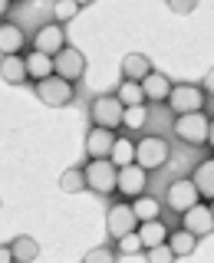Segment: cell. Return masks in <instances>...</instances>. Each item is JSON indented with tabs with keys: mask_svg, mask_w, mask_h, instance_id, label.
<instances>
[{
	"mask_svg": "<svg viewBox=\"0 0 214 263\" xmlns=\"http://www.w3.org/2000/svg\"><path fill=\"white\" fill-rule=\"evenodd\" d=\"M122 102L115 99V92L96 96L89 102V119H93V128H105V132H119L122 128Z\"/></svg>",
	"mask_w": 214,
	"mask_h": 263,
	"instance_id": "cell-1",
	"label": "cell"
},
{
	"mask_svg": "<svg viewBox=\"0 0 214 263\" xmlns=\"http://www.w3.org/2000/svg\"><path fill=\"white\" fill-rule=\"evenodd\" d=\"M171 158V148L162 135H142L135 142V164L142 171H158Z\"/></svg>",
	"mask_w": 214,
	"mask_h": 263,
	"instance_id": "cell-2",
	"label": "cell"
},
{
	"mask_svg": "<svg viewBox=\"0 0 214 263\" xmlns=\"http://www.w3.org/2000/svg\"><path fill=\"white\" fill-rule=\"evenodd\" d=\"M82 175H86V191H93L99 197H109L115 194V178H119V168L102 158V161H89L86 168H82Z\"/></svg>",
	"mask_w": 214,
	"mask_h": 263,
	"instance_id": "cell-3",
	"label": "cell"
},
{
	"mask_svg": "<svg viewBox=\"0 0 214 263\" xmlns=\"http://www.w3.org/2000/svg\"><path fill=\"white\" fill-rule=\"evenodd\" d=\"M204 89L194 86V82H178L171 86V96H168V109L178 115H191V112H204Z\"/></svg>",
	"mask_w": 214,
	"mask_h": 263,
	"instance_id": "cell-4",
	"label": "cell"
},
{
	"mask_svg": "<svg viewBox=\"0 0 214 263\" xmlns=\"http://www.w3.org/2000/svg\"><path fill=\"white\" fill-rule=\"evenodd\" d=\"M208 128H211V119L204 112H191V115H178L175 119V138L185 145H208Z\"/></svg>",
	"mask_w": 214,
	"mask_h": 263,
	"instance_id": "cell-5",
	"label": "cell"
},
{
	"mask_svg": "<svg viewBox=\"0 0 214 263\" xmlns=\"http://www.w3.org/2000/svg\"><path fill=\"white\" fill-rule=\"evenodd\" d=\"M73 96H76V86L73 82H66L60 76H49L43 82H37V99L49 109H63V105L73 102Z\"/></svg>",
	"mask_w": 214,
	"mask_h": 263,
	"instance_id": "cell-6",
	"label": "cell"
},
{
	"mask_svg": "<svg viewBox=\"0 0 214 263\" xmlns=\"http://www.w3.org/2000/svg\"><path fill=\"white\" fill-rule=\"evenodd\" d=\"M135 230H138V220H135V214H132L129 201H119V204H112V208L105 211V234L109 237L122 240V237L135 234Z\"/></svg>",
	"mask_w": 214,
	"mask_h": 263,
	"instance_id": "cell-7",
	"label": "cell"
},
{
	"mask_svg": "<svg viewBox=\"0 0 214 263\" xmlns=\"http://www.w3.org/2000/svg\"><path fill=\"white\" fill-rule=\"evenodd\" d=\"M53 76H60V79L76 86V79L86 76V56H82L76 46H66L63 53L53 56Z\"/></svg>",
	"mask_w": 214,
	"mask_h": 263,
	"instance_id": "cell-8",
	"label": "cell"
},
{
	"mask_svg": "<svg viewBox=\"0 0 214 263\" xmlns=\"http://www.w3.org/2000/svg\"><path fill=\"white\" fill-rule=\"evenodd\" d=\"M165 204H168L175 214H188L194 204H201V197H198V187L191 184V178L171 181V184H168V194H165Z\"/></svg>",
	"mask_w": 214,
	"mask_h": 263,
	"instance_id": "cell-9",
	"label": "cell"
},
{
	"mask_svg": "<svg viewBox=\"0 0 214 263\" xmlns=\"http://www.w3.org/2000/svg\"><path fill=\"white\" fill-rule=\"evenodd\" d=\"M63 49H66V30L60 23H43V27L37 30V36H33V53H43V56L53 60Z\"/></svg>",
	"mask_w": 214,
	"mask_h": 263,
	"instance_id": "cell-10",
	"label": "cell"
},
{
	"mask_svg": "<svg viewBox=\"0 0 214 263\" xmlns=\"http://www.w3.org/2000/svg\"><path fill=\"white\" fill-rule=\"evenodd\" d=\"M148 187V171H142L138 164H126V168H119V178H115V191L122 197H129V201H135V197H142Z\"/></svg>",
	"mask_w": 214,
	"mask_h": 263,
	"instance_id": "cell-11",
	"label": "cell"
},
{
	"mask_svg": "<svg viewBox=\"0 0 214 263\" xmlns=\"http://www.w3.org/2000/svg\"><path fill=\"white\" fill-rule=\"evenodd\" d=\"M181 230H188L194 240H198V237H211L214 217H211V208H208V204H194L188 214H181Z\"/></svg>",
	"mask_w": 214,
	"mask_h": 263,
	"instance_id": "cell-12",
	"label": "cell"
},
{
	"mask_svg": "<svg viewBox=\"0 0 214 263\" xmlns=\"http://www.w3.org/2000/svg\"><path fill=\"white\" fill-rule=\"evenodd\" d=\"M112 142H115V132L89 128V135H86V155H89V161H102V158H109Z\"/></svg>",
	"mask_w": 214,
	"mask_h": 263,
	"instance_id": "cell-13",
	"label": "cell"
},
{
	"mask_svg": "<svg viewBox=\"0 0 214 263\" xmlns=\"http://www.w3.org/2000/svg\"><path fill=\"white\" fill-rule=\"evenodd\" d=\"M171 82L165 72H148V76L142 79V92H145V102H168V96H171Z\"/></svg>",
	"mask_w": 214,
	"mask_h": 263,
	"instance_id": "cell-14",
	"label": "cell"
},
{
	"mask_svg": "<svg viewBox=\"0 0 214 263\" xmlns=\"http://www.w3.org/2000/svg\"><path fill=\"white\" fill-rule=\"evenodd\" d=\"M23 46H27V33H23V27H16V23H10V20L0 23V53L4 56H20Z\"/></svg>",
	"mask_w": 214,
	"mask_h": 263,
	"instance_id": "cell-15",
	"label": "cell"
},
{
	"mask_svg": "<svg viewBox=\"0 0 214 263\" xmlns=\"http://www.w3.org/2000/svg\"><path fill=\"white\" fill-rule=\"evenodd\" d=\"M152 72V60L145 53H126L122 60V82H142Z\"/></svg>",
	"mask_w": 214,
	"mask_h": 263,
	"instance_id": "cell-16",
	"label": "cell"
},
{
	"mask_svg": "<svg viewBox=\"0 0 214 263\" xmlns=\"http://www.w3.org/2000/svg\"><path fill=\"white\" fill-rule=\"evenodd\" d=\"M191 184L198 187V197H204V201H214V158H204L201 164L194 168L191 175Z\"/></svg>",
	"mask_w": 214,
	"mask_h": 263,
	"instance_id": "cell-17",
	"label": "cell"
},
{
	"mask_svg": "<svg viewBox=\"0 0 214 263\" xmlns=\"http://www.w3.org/2000/svg\"><path fill=\"white\" fill-rule=\"evenodd\" d=\"M0 79H4L7 86L27 82V60H23V56H4V60H0Z\"/></svg>",
	"mask_w": 214,
	"mask_h": 263,
	"instance_id": "cell-18",
	"label": "cell"
},
{
	"mask_svg": "<svg viewBox=\"0 0 214 263\" xmlns=\"http://www.w3.org/2000/svg\"><path fill=\"white\" fill-rule=\"evenodd\" d=\"M138 240H142L145 250H155V247H162L168 240V227L162 224V220H148V224H138Z\"/></svg>",
	"mask_w": 214,
	"mask_h": 263,
	"instance_id": "cell-19",
	"label": "cell"
},
{
	"mask_svg": "<svg viewBox=\"0 0 214 263\" xmlns=\"http://www.w3.org/2000/svg\"><path fill=\"white\" fill-rule=\"evenodd\" d=\"M109 161L115 164V168L135 164V142H132V135H115L112 152H109Z\"/></svg>",
	"mask_w": 214,
	"mask_h": 263,
	"instance_id": "cell-20",
	"label": "cell"
},
{
	"mask_svg": "<svg viewBox=\"0 0 214 263\" xmlns=\"http://www.w3.org/2000/svg\"><path fill=\"white\" fill-rule=\"evenodd\" d=\"M129 208H132V214H135L138 224H148V220H158L162 204H158V197L142 194V197H135V201H129Z\"/></svg>",
	"mask_w": 214,
	"mask_h": 263,
	"instance_id": "cell-21",
	"label": "cell"
},
{
	"mask_svg": "<svg viewBox=\"0 0 214 263\" xmlns=\"http://www.w3.org/2000/svg\"><path fill=\"white\" fill-rule=\"evenodd\" d=\"M165 247H168L171 257L178 260V257H191L194 247H198V240L188 234V230H168V240H165Z\"/></svg>",
	"mask_w": 214,
	"mask_h": 263,
	"instance_id": "cell-22",
	"label": "cell"
},
{
	"mask_svg": "<svg viewBox=\"0 0 214 263\" xmlns=\"http://www.w3.org/2000/svg\"><path fill=\"white\" fill-rule=\"evenodd\" d=\"M10 253H13V263H33L40 257V243L23 234V237H16V240L10 243Z\"/></svg>",
	"mask_w": 214,
	"mask_h": 263,
	"instance_id": "cell-23",
	"label": "cell"
},
{
	"mask_svg": "<svg viewBox=\"0 0 214 263\" xmlns=\"http://www.w3.org/2000/svg\"><path fill=\"white\" fill-rule=\"evenodd\" d=\"M53 76V60L43 53H30L27 56V79H37V82H43Z\"/></svg>",
	"mask_w": 214,
	"mask_h": 263,
	"instance_id": "cell-24",
	"label": "cell"
},
{
	"mask_svg": "<svg viewBox=\"0 0 214 263\" xmlns=\"http://www.w3.org/2000/svg\"><path fill=\"white\" fill-rule=\"evenodd\" d=\"M115 99L122 102V109H138V105H145V92H142V82H122Z\"/></svg>",
	"mask_w": 214,
	"mask_h": 263,
	"instance_id": "cell-25",
	"label": "cell"
},
{
	"mask_svg": "<svg viewBox=\"0 0 214 263\" xmlns=\"http://www.w3.org/2000/svg\"><path fill=\"white\" fill-rule=\"evenodd\" d=\"M60 187L66 194H79V191H86V175H82V168L76 164V168H66L63 175H60Z\"/></svg>",
	"mask_w": 214,
	"mask_h": 263,
	"instance_id": "cell-26",
	"label": "cell"
},
{
	"mask_svg": "<svg viewBox=\"0 0 214 263\" xmlns=\"http://www.w3.org/2000/svg\"><path fill=\"white\" fill-rule=\"evenodd\" d=\"M145 125H148V105H138V109H126V112H122V128L142 132Z\"/></svg>",
	"mask_w": 214,
	"mask_h": 263,
	"instance_id": "cell-27",
	"label": "cell"
},
{
	"mask_svg": "<svg viewBox=\"0 0 214 263\" xmlns=\"http://www.w3.org/2000/svg\"><path fill=\"white\" fill-rule=\"evenodd\" d=\"M79 10H82L79 0H60V4H53V23H60V27H63V23H69Z\"/></svg>",
	"mask_w": 214,
	"mask_h": 263,
	"instance_id": "cell-28",
	"label": "cell"
},
{
	"mask_svg": "<svg viewBox=\"0 0 214 263\" xmlns=\"http://www.w3.org/2000/svg\"><path fill=\"white\" fill-rule=\"evenodd\" d=\"M82 263H115V250L112 247H93V250L86 253V257H82Z\"/></svg>",
	"mask_w": 214,
	"mask_h": 263,
	"instance_id": "cell-29",
	"label": "cell"
},
{
	"mask_svg": "<svg viewBox=\"0 0 214 263\" xmlns=\"http://www.w3.org/2000/svg\"><path fill=\"white\" fill-rule=\"evenodd\" d=\"M115 243H119V253H129V257L145 253V247H142V240H138V234H129V237H122V240H115Z\"/></svg>",
	"mask_w": 214,
	"mask_h": 263,
	"instance_id": "cell-30",
	"label": "cell"
},
{
	"mask_svg": "<svg viewBox=\"0 0 214 263\" xmlns=\"http://www.w3.org/2000/svg\"><path fill=\"white\" fill-rule=\"evenodd\" d=\"M145 260L148 263H175V257H171V250L168 247H155V250H145Z\"/></svg>",
	"mask_w": 214,
	"mask_h": 263,
	"instance_id": "cell-31",
	"label": "cell"
},
{
	"mask_svg": "<svg viewBox=\"0 0 214 263\" xmlns=\"http://www.w3.org/2000/svg\"><path fill=\"white\" fill-rule=\"evenodd\" d=\"M168 7H171V10H175V13H191L198 4H194V0H185V4H181V0H171Z\"/></svg>",
	"mask_w": 214,
	"mask_h": 263,
	"instance_id": "cell-32",
	"label": "cell"
},
{
	"mask_svg": "<svg viewBox=\"0 0 214 263\" xmlns=\"http://www.w3.org/2000/svg\"><path fill=\"white\" fill-rule=\"evenodd\" d=\"M201 89H204V96H211V99H214V69L208 72V76H204V86H201Z\"/></svg>",
	"mask_w": 214,
	"mask_h": 263,
	"instance_id": "cell-33",
	"label": "cell"
},
{
	"mask_svg": "<svg viewBox=\"0 0 214 263\" xmlns=\"http://www.w3.org/2000/svg\"><path fill=\"white\" fill-rule=\"evenodd\" d=\"M0 263H13V253H10V243H0Z\"/></svg>",
	"mask_w": 214,
	"mask_h": 263,
	"instance_id": "cell-34",
	"label": "cell"
},
{
	"mask_svg": "<svg viewBox=\"0 0 214 263\" xmlns=\"http://www.w3.org/2000/svg\"><path fill=\"white\" fill-rule=\"evenodd\" d=\"M7 13H10V0H0V23H4Z\"/></svg>",
	"mask_w": 214,
	"mask_h": 263,
	"instance_id": "cell-35",
	"label": "cell"
},
{
	"mask_svg": "<svg viewBox=\"0 0 214 263\" xmlns=\"http://www.w3.org/2000/svg\"><path fill=\"white\" fill-rule=\"evenodd\" d=\"M208 145L214 148V119H211V128H208Z\"/></svg>",
	"mask_w": 214,
	"mask_h": 263,
	"instance_id": "cell-36",
	"label": "cell"
},
{
	"mask_svg": "<svg viewBox=\"0 0 214 263\" xmlns=\"http://www.w3.org/2000/svg\"><path fill=\"white\" fill-rule=\"evenodd\" d=\"M208 208H211V217H214V201H211V204H208Z\"/></svg>",
	"mask_w": 214,
	"mask_h": 263,
	"instance_id": "cell-37",
	"label": "cell"
}]
</instances>
